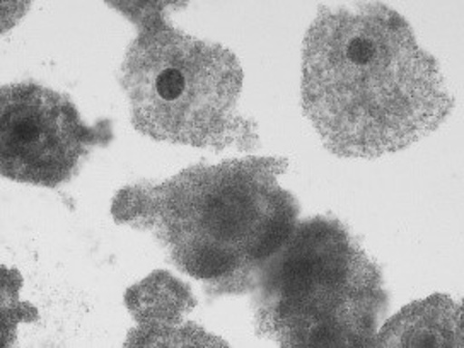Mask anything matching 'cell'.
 <instances>
[{
  "mask_svg": "<svg viewBox=\"0 0 464 348\" xmlns=\"http://www.w3.org/2000/svg\"><path fill=\"white\" fill-rule=\"evenodd\" d=\"M461 305L435 294L406 305L376 334V347H464Z\"/></svg>",
  "mask_w": 464,
  "mask_h": 348,
  "instance_id": "obj_7",
  "label": "cell"
},
{
  "mask_svg": "<svg viewBox=\"0 0 464 348\" xmlns=\"http://www.w3.org/2000/svg\"><path fill=\"white\" fill-rule=\"evenodd\" d=\"M253 289L258 334L282 347H376L388 307L379 266L336 218L297 224Z\"/></svg>",
  "mask_w": 464,
  "mask_h": 348,
  "instance_id": "obj_3",
  "label": "cell"
},
{
  "mask_svg": "<svg viewBox=\"0 0 464 348\" xmlns=\"http://www.w3.org/2000/svg\"><path fill=\"white\" fill-rule=\"evenodd\" d=\"M133 5L129 17L140 33L121 63L133 127L160 142L253 149L256 130L239 113L243 69L234 53L166 23V4Z\"/></svg>",
  "mask_w": 464,
  "mask_h": 348,
  "instance_id": "obj_4",
  "label": "cell"
},
{
  "mask_svg": "<svg viewBox=\"0 0 464 348\" xmlns=\"http://www.w3.org/2000/svg\"><path fill=\"white\" fill-rule=\"evenodd\" d=\"M303 62L305 116L342 158L403 150L437 130L454 106L437 60L382 4L321 9Z\"/></svg>",
  "mask_w": 464,
  "mask_h": 348,
  "instance_id": "obj_1",
  "label": "cell"
},
{
  "mask_svg": "<svg viewBox=\"0 0 464 348\" xmlns=\"http://www.w3.org/2000/svg\"><path fill=\"white\" fill-rule=\"evenodd\" d=\"M127 307L139 323L127 347H227L226 342L208 336L200 328L181 319L197 301L181 280L166 272H156L127 292Z\"/></svg>",
  "mask_w": 464,
  "mask_h": 348,
  "instance_id": "obj_6",
  "label": "cell"
},
{
  "mask_svg": "<svg viewBox=\"0 0 464 348\" xmlns=\"http://www.w3.org/2000/svg\"><path fill=\"white\" fill-rule=\"evenodd\" d=\"M108 130L87 127L73 102L38 84L2 87L0 164L19 183L57 188L79 171Z\"/></svg>",
  "mask_w": 464,
  "mask_h": 348,
  "instance_id": "obj_5",
  "label": "cell"
},
{
  "mask_svg": "<svg viewBox=\"0 0 464 348\" xmlns=\"http://www.w3.org/2000/svg\"><path fill=\"white\" fill-rule=\"evenodd\" d=\"M285 168L274 158L191 166L158 185L118 191L111 214L150 232L208 294H243L297 226V202L278 185Z\"/></svg>",
  "mask_w": 464,
  "mask_h": 348,
  "instance_id": "obj_2",
  "label": "cell"
}]
</instances>
